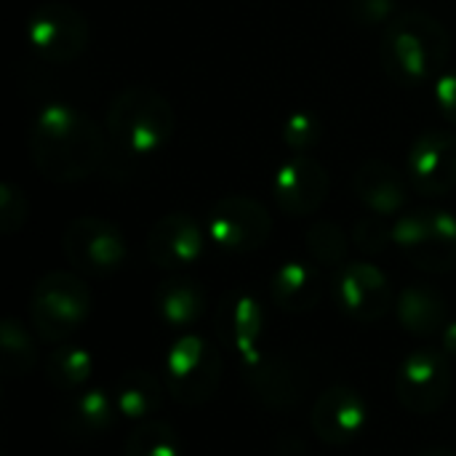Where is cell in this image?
<instances>
[{
  "mask_svg": "<svg viewBox=\"0 0 456 456\" xmlns=\"http://www.w3.org/2000/svg\"><path fill=\"white\" fill-rule=\"evenodd\" d=\"M29 160L53 184H77L104 160V131L69 104H45L29 126Z\"/></svg>",
  "mask_w": 456,
  "mask_h": 456,
  "instance_id": "1",
  "label": "cell"
},
{
  "mask_svg": "<svg viewBox=\"0 0 456 456\" xmlns=\"http://www.w3.org/2000/svg\"><path fill=\"white\" fill-rule=\"evenodd\" d=\"M452 53L449 29L430 13L406 11L385 24L379 56L385 72L401 86H425L446 72Z\"/></svg>",
  "mask_w": 456,
  "mask_h": 456,
  "instance_id": "2",
  "label": "cell"
},
{
  "mask_svg": "<svg viewBox=\"0 0 456 456\" xmlns=\"http://www.w3.org/2000/svg\"><path fill=\"white\" fill-rule=\"evenodd\" d=\"M176 131L174 104L150 86L123 88L107 110V136L126 155H155Z\"/></svg>",
  "mask_w": 456,
  "mask_h": 456,
  "instance_id": "3",
  "label": "cell"
},
{
  "mask_svg": "<svg viewBox=\"0 0 456 456\" xmlns=\"http://www.w3.org/2000/svg\"><path fill=\"white\" fill-rule=\"evenodd\" d=\"M91 313V291L77 273L51 270L45 273L29 299V321L37 339L48 345L69 342Z\"/></svg>",
  "mask_w": 456,
  "mask_h": 456,
  "instance_id": "4",
  "label": "cell"
},
{
  "mask_svg": "<svg viewBox=\"0 0 456 456\" xmlns=\"http://www.w3.org/2000/svg\"><path fill=\"white\" fill-rule=\"evenodd\" d=\"M163 374L166 390L176 403L203 406L222 385V353L211 339L184 331L171 342Z\"/></svg>",
  "mask_w": 456,
  "mask_h": 456,
  "instance_id": "5",
  "label": "cell"
},
{
  "mask_svg": "<svg viewBox=\"0 0 456 456\" xmlns=\"http://www.w3.org/2000/svg\"><path fill=\"white\" fill-rule=\"evenodd\" d=\"M393 243L414 267L449 273L456 267V216L444 208L403 211L393 224Z\"/></svg>",
  "mask_w": 456,
  "mask_h": 456,
  "instance_id": "6",
  "label": "cell"
},
{
  "mask_svg": "<svg viewBox=\"0 0 456 456\" xmlns=\"http://www.w3.org/2000/svg\"><path fill=\"white\" fill-rule=\"evenodd\" d=\"M88 35L86 16L75 5L59 0L37 5L24 24L27 45L35 56L51 64L75 61L88 45Z\"/></svg>",
  "mask_w": 456,
  "mask_h": 456,
  "instance_id": "7",
  "label": "cell"
},
{
  "mask_svg": "<svg viewBox=\"0 0 456 456\" xmlns=\"http://www.w3.org/2000/svg\"><path fill=\"white\" fill-rule=\"evenodd\" d=\"M395 395L411 414L428 417L452 398V358L441 347H419L403 358L395 374Z\"/></svg>",
  "mask_w": 456,
  "mask_h": 456,
  "instance_id": "8",
  "label": "cell"
},
{
  "mask_svg": "<svg viewBox=\"0 0 456 456\" xmlns=\"http://www.w3.org/2000/svg\"><path fill=\"white\" fill-rule=\"evenodd\" d=\"M206 230L224 254H254L267 243L273 232V216L256 198L224 195L211 206Z\"/></svg>",
  "mask_w": 456,
  "mask_h": 456,
  "instance_id": "9",
  "label": "cell"
},
{
  "mask_svg": "<svg viewBox=\"0 0 456 456\" xmlns=\"http://www.w3.org/2000/svg\"><path fill=\"white\" fill-rule=\"evenodd\" d=\"M61 246L67 262L80 275L91 278H107L128 259V243L123 232L102 216H77L69 222Z\"/></svg>",
  "mask_w": 456,
  "mask_h": 456,
  "instance_id": "10",
  "label": "cell"
},
{
  "mask_svg": "<svg viewBox=\"0 0 456 456\" xmlns=\"http://www.w3.org/2000/svg\"><path fill=\"white\" fill-rule=\"evenodd\" d=\"M334 299L339 310L358 323H377L395 305L390 278L371 262L342 265L334 275Z\"/></svg>",
  "mask_w": 456,
  "mask_h": 456,
  "instance_id": "11",
  "label": "cell"
},
{
  "mask_svg": "<svg viewBox=\"0 0 456 456\" xmlns=\"http://www.w3.org/2000/svg\"><path fill=\"white\" fill-rule=\"evenodd\" d=\"M406 176L414 192L444 198L456 187V134L430 128L419 134L406 155Z\"/></svg>",
  "mask_w": 456,
  "mask_h": 456,
  "instance_id": "12",
  "label": "cell"
},
{
  "mask_svg": "<svg viewBox=\"0 0 456 456\" xmlns=\"http://www.w3.org/2000/svg\"><path fill=\"white\" fill-rule=\"evenodd\" d=\"M214 334L224 350L238 355L240 363L254 361L262 353V334H265L262 302L246 289L227 291L216 305Z\"/></svg>",
  "mask_w": 456,
  "mask_h": 456,
  "instance_id": "13",
  "label": "cell"
},
{
  "mask_svg": "<svg viewBox=\"0 0 456 456\" xmlns=\"http://www.w3.org/2000/svg\"><path fill=\"white\" fill-rule=\"evenodd\" d=\"M331 192V176L326 166L310 155L289 158L273 179V195L278 208L289 216H313Z\"/></svg>",
  "mask_w": 456,
  "mask_h": 456,
  "instance_id": "14",
  "label": "cell"
},
{
  "mask_svg": "<svg viewBox=\"0 0 456 456\" xmlns=\"http://www.w3.org/2000/svg\"><path fill=\"white\" fill-rule=\"evenodd\" d=\"M369 422V406L355 387L334 385L323 390L310 409L313 433L329 446H347L361 438Z\"/></svg>",
  "mask_w": 456,
  "mask_h": 456,
  "instance_id": "15",
  "label": "cell"
},
{
  "mask_svg": "<svg viewBox=\"0 0 456 456\" xmlns=\"http://www.w3.org/2000/svg\"><path fill=\"white\" fill-rule=\"evenodd\" d=\"M206 235L200 224L182 211L160 216L147 232V256L160 270H184L203 254Z\"/></svg>",
  "mask_w": 456,
  "mask_h": 456,
  "instance_id": "16",
  "label": "cell"
},
{
  "mask_svg": "<svg viewBox=\"0 0 456 456\" xmlns=\"http://www.w3.org/2000/svg\"><path fill=\"white\" fill-rule=\"evenodd\" d=\"M409 176H403L395 166L385 160H366L358 166L353 176V190L358 200L377 216H395L403 214L409 206Z\"/></svg>",
  "mask_w": 456,
  "mask_h": 456,
  "instance_id": "17",
  "label": "cell"
},
{
  "mask_svg": "<svg viewBox=\"0 0 456 456\" xmlns=\"http://www.w3.org/2000/svg\"><path fill=\"white\" fill-rule=\"evenodd\" d=\"M115 414L118 409L110 393H104L102 387H80L75 393H67L59 409V425L75 441H94L112 428Z\"/></svg>",
  "mask_w": 456,
  "mask_h": 456,
  "instance_id": "18",
  "label": "cell"
},
{
  "mask_svg": "<svg viewBox=\"0 0 456 456\" xmlns=\"http://www.w3.org/2000/svg\"><path fill=\"white\" fill-rule=\"evenodd\" d=\"M240 369H243V379H246L248 390L265 406H270V409H289V406L299 403V398H302L299 374L286 361L270 358V355L259 353L254 361L240 363Z\"/></svg>",
  "mask_w": 456,
  "mask_h": 456,
  "instance_id": "19",
  "label": "cell"
},
{
  "mask_svg": "<svg viewBox=\"0 0 456 456\" xmlns=\"http://www.w3.org/2000/svg\"><path fill=\"white\" fill-rule=\"evenodd\" d=\"M270 297L278 310L289 315L310 313L321 302V273L302 259L283 262L270 278Z\"/></svg>",
  "mask_w": 456,
  "mask_h": 456,
  "instance_id": "20",
  "label": "cell"
},
{
  "mask_svg": "<svg viewBox=\"0 0 456 456\" xmlns=\"http://www.w3.org/2000/svg\"><path fill=\"white\" fill-rule=\"evenodd\" d=\"M395 315L398 323L411 337H436L449 323V305L444 294L428 283H411L395 297Z\"/></svg>",
  "mask_w": 456,
  "mask_h": 456,
  "instance_id": "21",
  "label": "cell"
},
{
  "mask_svg": "<svg viewBox=\"0 0 456 456\" xmlns=\"http://www.w3.org/2000/svg\"><path fill=\"white\" fill-rule=\"evenodd\" d=\"M155 313L168 329L184 331L206 313V291L198 281L187 275H171L158 283Z\"/></svg>",
  "mask_w": 456,
  "mask_h": 456,
  "instance_id": "22",
  "label": "cell"
},
{
  "mask_svg": "<svg viewBox=\"0 0 456 456\" xmlns=\"http://www.w3.org/2000/svg\"><path fill=\"white\" fill-rule=\"evenodd\" d=\"M166 387L160 385V379L144 369H131L126 371L118 385H115V409L123 419L131 422H147L155 419V414L163 409L166 401Z\"/></svg>",
  "mask_w": 456,
  "mask_h": 456,
  "instance_id": "23",
  "label": "cell"
},
{
  "mask_svg": "<svg viewBox=\"0 0 456 456\" xmlns=\"http://www.w3.org/2000/svg\"><path fill=\"white\" fill-rule=\"evenodd\" d=\"M45 379L51 387H56L59 393H75L80 387H86V382L94 374V358L86 347L64 342V345H53V350L45 355Z\"/></svg>",
  "mask_w": 456,
  "mask_h": 456,
  "instance_id": "24",
  "label": "cell"
},
{
  "mask_svg": "<svg viewBox=\"0 0 456 456\" xmlns=\"http://www.w3.org/2000/svg\"><path fill=\"white\" fill-rule=\"evenodd\" d=\"M0 363L5 377H27L37 366V347L32 334L19 318H3L0 323Z\"/></svg>",
  "mask_w": 456,
  "mask_h": 456,
  "instance_id": "25",
  "label": "cell"
},
{
  "mask_svg": "<svg viewBox=\"0 0 456 456\" xmlns=\"http://www.w3.org/2000/svg\"><path fill=\"white\" fill-rule=\"evenodd\" d=\"M123 456H182V441L174 425L163 419H147L126 438Z\"/></svg>",
  "mask_w": 456,
  "mask_h": 456,
  "instance_id": "26",
  "label": "cell"
},
{
  "mask_svg": "<svg viewBox=\"0 0 456 456\" xmlns=\"http://www.w3.org/2000/svg\"><path fill=\"white\" fill-rule=\"evenodd\" d=\"M305 246H307V254L313 256V262L321 265V267H337L339 270L342 265H347L345 262L347 259V251H350L347 235L331 219L315 222L307 230V235H305Z\"/></svg>",
  "mask_w": 456,
  "mask_h": 456,
  "instance_id": "27",
  "label": "cell"
},
{
  "mask_svg": "<svg viewBox=\"0 0 456 456\" xmlns=\"http://www.w3.org/2000/svg\"><path fill=\"white\" fill-rule=\"evenodd\" d=\"M281 136H283V144L294 150V155H307L310 150H315L323 139V123L315 112H291L286 120H283V128H281Z\"/></svg>",
  "mask_w": 456,
  "mask_h": 456,
  "instance_id": "28",
  "label": "cell"
},
{
  "mask_svg": "<svg viewBox=\"0 0 456 456\" xmlns=\"http://www.w3.org/2000/svg\"><path fill=\"white\" fill-rule=\"evenodd\" d=\"M27 195L21 187H16L13 182H3L0 184V232L3 235H13L24 227L27 222Z\"/></svg>",
  "mask_w": 456,
  "mask_h": 456,
  "instance_id": "29",
  "label": "cell"
},
{
  "mask_svg": "<svg viewBox=\"0 0 456 456\" xmlns=\"http://www.w3.org/2000/svg\"><path fill=\"white\" fill-rule=\"evenodd\" d=\"M390 240H393V230H387L385 216H377V214L369 219H361L353 230V243L363 254H382Z\"/></svg>",
  "mask_w": 456,
  "mask_h": 456,
  "instance_id": "30",
  "label": "cell"
},
{
  "mask_svg": "<svg viewBox=\"0 0 456 456\" xmlns=\"http://www.w3.org/2000/svg\"><path fill=\"white\" fill-rule=\"evenodd\" d=\"M347 11L353 21L366 27L390 24L395 19V0H350Z\"/></svg>",
  "mask_w": 456,
  "mask_h": 456,
  "instance_id": "31",
  "label": "cell"
},
{
  "mask_svg": "<svg viewBox=\"0 0 456 456\" xmlns=\"http://www.w3.org/2000/svg\"><path fill=\"white\" fill-rule=\"evenodd\" d=\"M436 104L441 110V115L456 126V69L454 72H444L436 80Z\"/></svg>",
  "mask_w": 456,
  "mask_h": 456,
  "instance_id": "32",
  "label": "cell"
},
{
  "mask_svg": "<svg viewBox=\"0 0 456 456\" xmlns=\"http://www.w3.org/2000/svg\"><path fill=\"white\" fill-rule=\"evenodd\" d=\"M438 337H441V350H444L452 361H456V318L444 326V331H441Z\"/></svg>",
  "mask_w": 456,
  "mask_h": 456,
  "instance_id": "33",
  "label": "cell"
},
{
  "mask_svg": "<svg viewBox=\"0 0 456 456\" xmlns=\"http://www.w3.org/2000/svg\"><path fill=\"white\" fill-rule=\"evenodd\" d=\"M417 456H456L454 449H446V446H433V449H425Z\"/></svg>",
  "mask_w": 456,
  "mask_h": 456,
  "instance_id": "34",
  "label": "cell"
}]
</instances>
